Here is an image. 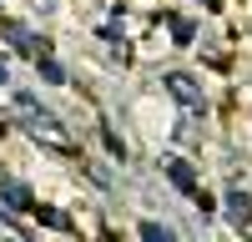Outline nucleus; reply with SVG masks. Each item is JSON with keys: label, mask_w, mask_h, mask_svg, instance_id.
Masks as SVG:
<instances>
[{"label": "nucleus", "mask_w": 252, "mask_h": 242, "mask_svg": "<svg viewBox=\"0 0 252 242\" xmlns=\"http://www.w3.org/2000/svg\"><path fill=\"white\" fill-rule=\"evenodd\" d=\"M5 192H10V202H15V207H26V212L35 207V202H31V192H26V187H5Z\"/></svg>", "instance_id": "nucleus-4"}, {"label": "nucleus", "mask_w": 252, "mask_h": 242, "mask_svg": "<svg viewBox=\"0 0 252 242\" xmlns=\"http://www.w3.org/2000/svg\"><path fill=\"white\" fill-rule=\"evenodd\" d=\"M40 76H46V81H66V76H61V66H56V60H40Z\"/></svg>", "instance_id": "nucleus-6"}, {"label": "nucleus", "mask_w": 252, "mask_h": 242, "mask_svg": "<svg viewBox=\"0 0 252 242\" xmlns=\"http://www.w3.org/2000/svg\"><path fill=\"white\" fill-rule=\"evenodd\" d=\"M141 237H146V242H177L172 227H157V222H141Z\"/></svg>", "instance_id": "nucleus-3"}, {"label": "nucleus", "mask_w": 252, "mask_h": 242, "mask_svg": "<svg viewBox=\"0 0 252 242\" xmlns=\"http://www.w3.org/2000/svg\"><path fill=\"white\" fill-rule=\"evenodd\" d=\"M172 30H177V40L187 46V40H192V20H172Z\"/></svg>", "instance_id": "nucleus-5"}, {"label": "nucleus", "mask_w": 252, "mask_h": 242, "mask_svg": "<svg viewBox=\"0 0 252 242\" xmlns=\"http://www.w3.org/2000/svg\"><path fill=\"white\" fill-rule=\"evenodd\" d=\"M166 91H172L182 106H192V111L202 106V86H197L192 76H182V71H172V76H166Z\"/></svg>", "instance_id": "nucleus-1"}, {"label": "nucleus", "mask_w": 252, "mask_h": 242, "mask_svg": "<svg viewBox=\"0 0 252 242\" xmlns=\"http://www.w3.org/2000/svg\"><path fill=\"white\" fill-rule=\"evenodd\" d=\"M0 86H5V66H0Z\"/></svg>", "instance_id": "nucleus-7"}, {"label": "nucleus", "mask_w": 252, "mask_h": 242, "mask_svg": "<svg viewBox=\"0 0 252 242\" xmlns=\"http://www.w3.org/2000/svg\"><path fill=\"white\" fill-rule=\"evenodd\" d=\"M166 177H172L182 192H192V197H197V172L187 167V161H177V156H172V161H166Z\"/></svg>", "instance_id": "nucleus-2"}]
</instances>
